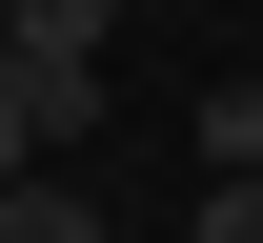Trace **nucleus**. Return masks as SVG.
<instances>
[{"label": "nucleus", "mask_w": 263, "mask_h": 243, "mask_svg": "<svg viewBox=\"0 0 263 243\" xmlns=\"http://www.w3.org/2000/svg\"><path fill=\"white\" fill-rule=\"evenodd\" d=\"M263 162V81H202V182H243Z\"/></svg>", "instance_id": "f257e3e1"}, {"label": "nucleus", "mask_w": 263, "mask_h": 243, "mask_svg": "<svg viewBox=\"0 0 263 243\" xmlns=\"http://www.w3.org/2000/svg\"><path fill=\"white\" fill-rule=\"evenodd\" d=\"M21 41H41V61H101V41H122V0H21Z\"/></svg>", "instance_id": "f03ea898"}, {"label": "nucleus", "mask_w": 263, "mask_h": 243, "mask_svg": "<svg viewBox=\"0 0 263 243\" xmlns=\"http://www.w3.org/2000/svg\"><path fill=\"white\" fill-rule=\"evenodd\" d=\"M202 243H263V162H243V182H202Z\"/></svg>", "instance_id": "7ed1b4c3"}, {"label": "nucleus", "mask_w": 263, "mask_h": 243, "mask_svg": "<svg viewBox=\"0 0 263 243\" xmlns=\"http://www.w3.org/2000/svg\"><path fill=\"white\" fill-rule=\"evenodd\" d=\"M0 41H21V0H0Z\"/></svg>", "instance_id": "20e7f679"}]
</instances>
